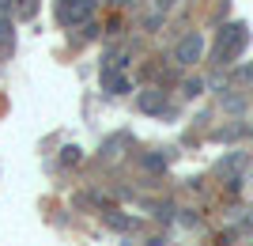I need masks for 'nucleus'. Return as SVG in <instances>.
<instances>
[{"mask_svg":"<svg viewBox=\"0 0 253 246\" xmlns=\"http://www.w3.org/2000/svg\"><path fill=\"white\" fill-rule=\"evenodd\" d=\"M246 46H250V31H246V23H227V27L219 31V38H215L211 61H215V64H231Z\"/></svg>","mask_w":253,"mask_h":246,"instance_id":"1","label":"nucleus"},{"mask_svg":"<svg viewBox=\"0 0 253 246\" xmlns=\"http://www.w3.org/2000/svg\"><path fill=\"white\" fill-rule=\"evenodd\" d=\"M95 15V0H57V19L64 27H84Z\"/></svg>","mask_w":253,"mask_h":246,"instance_id":"2","label":"nucleus"},{"mask_svg":"<svg viewBox=\"0 0 253 246\" xmlns=\"http://www.w3.org/2000/svg\"><path fill=\"white\" fill-rule=\"evenodd\" d=\"M201 57H204V34H201V31L185 34V38H181V42L174 46V61H178V64H185V68H189V64H197Z\"/></svg>","mask_w":253,"mask_h":246,"instance_id":"3","label":"nucleus"},{"mask_svg":"<svg viewBox=\"0 0 253 246\" xmlns=\"http://www.w3.org/2000/svg\"><path fill=\"white\" fill-rule=\"evenodd\" d=\"M163 106H167V95H163L159 87H148V91H140V110H144V114H159Z\"/></svg>","mask_w":253,"mask_h":246,"instance_id":"4","label":"nucleus"},{"mask_svg":"<svg viewBox=\"0 0 253 246\" xmlns=\"http://www.w3.org/2000/svg\"><path fill=\"white\" fill-rule=\"evenodd\" d=\"M144 167L148 171H163V155H144Z\"/></svg>","mask_w":253,"mask_h":246,"instance_id":"5","label":"nucleus"},{"mask_svg":"<svg viewBox=\"0 0 253 246\" xmlns=\"http://www.w3.org/2000/svg\"><path fill=\"white\" fill-rule=\"evenodd\" d=\"M106 224H114V227H128L125 216H106Z\"/></svg>","mask_w":253,"mask_h":246,"instance_id":"6","label":"nucleus"},{"mask_svg":"<svg viewBox=\"0 0 253 246\" xmlns=\"http://www.w3.org/2000/svg\"><path fill=\"white\" fill-rule=\"evenodd\" d=\"M242 80H250V84H253V64H250V68H242Z\"/></svg>","mask_w":253,"mask_h":246,"instance_id":"7","label":"nucleus"}]
</instances>
